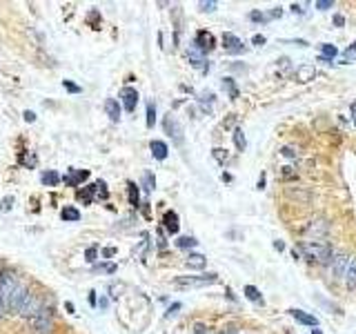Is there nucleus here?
<instances>
[{
  "label": "nucleus",
  "instance_id": "1",
  "mask_svg": "<svg viewBox=\"0 0 356 334\" xmlns=\"http://www.w3.org/2000/svg\"><path fill=\"white\" fill-rule=\"evenodd\" d=\"M301 250L303 254L314 263H321V265H328L330 258H332V247L328 245L325 241H307V243H301Z\"/></svg>",
  "mask_w": 356,
  "mask_h": 334
},
{
  "label": "nucleus",
  "instance_id": "2",
  "mask_svg": "<svg viewBox=\"0 0 356 334\" xmlns=\"http://www.w3.org/2000/svg\"><path fill=\"white\" fill-rule=\"evenodd\" d=\"M18 283L20 281L16 279L14 272H9V270L0 272V316H2V312H7V301H9L11 292L16 290Z\"/></svg>",
  "mask_w": 356,
  "mask_h": 334
},
{
  "label": "nucleus",
  "instance_id": "3",
  "mask_svg": "<svg viewBox=\"0 0 356 334\" xmlns=\"http://www.w3.org/2000/svg\"><path fill=\"white\" fill-rule=\"evenodd\" d=\"M163 125H165V131H167L169 136H174V141L183 143V127H180V123H178V118L174 116V114H167V116H165Z\"/></svg>",
  "mask_w": 356,
  "mask_h": 334
},
{
  "label": "nucleus",
  "instance_id": "4",
  "mask_svg": "<svg viewBox=\"0 0 356 334\" xmlns=\"http://www.w3.org/2000/svg\"><path fill=\"white\" fill-rule=\"evenodd\" d=\"M347 263H350V258H347L343 252H338V254H332V258H330V263H328V265L332 267V276H334V279H338V276H343V274H345V270H347Z\"/></svg>",
  "mask_w": 356,
  "mask_h": 334
},
{
  "label": "nucleus",
  "instance_id": "5",
  "mask_svg": "<svg viewBox=\"0 0 356 334\" xmlns=\"http://www.w3.org/2000/svg\"><path fill=\"white\" fill-rule=\"evenodd\" d=\"M214 45H216V38H214L212 31L201 29V31L196 34V40H194V47H198L203 53H207L209 49H214Z\"/></svg>",
  "mask_w": 356,
  "mask_h": 334
},
{
  "label": "nucleus",
  "instance_id": "6",
  "mask_svg": "<svg viewBox=\"0 0 356 334\" xmlns=\"http://www.w3.org/2000/svg\"><path fill=\"white\" fill-rule=\"evenodd\" d=\"M218 276L216 274H203V276H187V279H178V285H207V283H214Z\"/></svg>",
  "mask_w": 356,
  "mask_h": 334
},
{
  "label": "nucleus",
  "instance_id": "7",
  "mask_svg": "<svg viewBox=\"0 0 356 334\" xmlns=\"http://www.w3.org/2000/svg\"><path fill=\"white\" fill-rule=\"evenodd\" d=\"M121 98H123V105H125L127 111H134L136 105H138V92L134 87H123Z\"/></svg>",
  "mask_w": 356,
  "mask_h": 334
},
{
  "label": "nucleus",
  "instance_id": "8",
  "mask_svg": "<svg viewBox=\"0 0 356 334\" xmlns=\"http://www.w3.org/2000/svg\"><path fill=\"white\" fill-rule=\"evenodd\" d=\"M294 76H296V80L299 82H309V80L316 78V67H314V65H301Z\"/></svg>",
  "mask_w": 356,
  "mask_h": 334
},
{
  "label": "nucleus",
  "instance_id": "9",
  "mask_svg": "<svg viewBox=\"0 0 356 334\" xmlns=\"http://www.w3.org/2000/svg\"><path fill=\"white\" fill-rule=\"evenodd\" d=\"M163 225H165V230H167L169 234H178V228H180V223H178V214L176 212H165V216H163Z\"/></svg>",
  "mask_w": 356,
  "mask_h": 334
},
{
  "label": "nucleus",
  "instance_id": "10",
  "mask_svg": "<svg viewBox=\"0 0 356 334\" xmlns=\"http://www.w3.org/2000/svg\"><path fill=\"white\" fill-rule=\"evenodd\" d=\"M223 47L227 49V51H234V53H238V51H243V43L238 38H236L234 34H223Z\"/></svg>",
  "mask_w": 356,
  "mask_h": 334
},
{
  "label": "nucleus",
  "instance_id": "11",
  "mask_svg": "<svg viewBox=\"0 0 356 334\" xmlns=\"http://www.w3.org/2000/svg\"><path fill=\"white\" fill-rule=\"evenodd\" d=\"M187 58H189V63L194 65V67H201V69H207V60H205V53L201 51L198 47H189V51H187Z\"/></svg>",
  "mask_w": 356,
  "mask_h": 334
},
{
  "label": "nucleus",
  "instance_id": "12",
  "mask_svg": "<svg viewBox=\"0 0 356 334\" xmlns=\"http://www.w3.org/2000/svg\"><path fill=\"white\" fill-rule=\"evenodd\" d=\"M345 285L347 290H356V258H350L347 263V270H345Z\"/></svg>",
  "mask_w": 356,
  "mask_h": 334
},
{
  "label": "nucleus",
  "instance_id": "13",
  "mask_svg": "<svg viewBox=\"0 0 356 334\" xmlns=\"http://www.w3.org/2000/svg\"><path fill=\"white\" fill-rule=\"evenodd\" d=\"M289 314H292L294 319L299 321V323H303V325H312V328H318L316 316L307 314V312H303V310H289Z\"/></svg>",
  "mask_w": 356,
  "mask_h": 334
},
{
  "label": "nucleus",
  "instance_id": "14",
  "mask_svg": "<svg viewBox=\"0 0 356 334\" xmlns=\"http://www.w3.org/2000/svg\"><path fill=\"white\" fill-rule=\"evenodd\" d=\"M87 179H89V172L87 170H76V172H72V174L65 176V183L72 185V187H76V185H80L82 180H87Z\"/></svg>",
  "mask_w": 356,
  "mask_h": 334
},
{
  "label": "nucleus",
  "instance_id": "15",
  "mask_svg": "<svg viewBox=\"0 0 356 334\" xmlns=\"http://www.w3.org/2000/svg\"><path fill=\"white\" fill-rule=\"evenodd\" d=\"M105 111H107V116H109L114 123L118 121V118H121V107H118V101H116V98H107Z\"/></svg>",
  "mask_w": 356,
  "mask_h": 334
},
{
  "label": "nucleus",
  "instance_id": "16",
  "mask_svg": "<svg viewBox=\"0 0 356 334\" xmlns=\"http://www.w3.org/2000/svg\"><path fill=\"white\" fill-rule=\"evenodd\" d=\"M167 145H165L163 141H152V154H154V158L158 160H165L167 158Z\"/></svg>",
  "mask_w": 356,
  "mask_h": 334
},
{
  "label": "nucleus",
  "instance_id": "17",
  "mask_svg": "<svg viewBox=\"0 0 356 334\" xmlns=\"http://www.w3.org/2000/svg\"><path fill=\"white\" fill-rule=\"evenodd\" d=\"M185 265H187V267H196V270H203V267L207 265V258L203 257V254H189L187 261H185Z\"/></svg>",
  "mask_w": 356,
  "mask_h": 334
},
{
  "label": "nucleus",
  "instance_id": "18",
  "mask_svg": "<svg viewBox=\"0 0 356 334\" xmlns=\"http://www.w3.org/2000/svg\"><path fill=\"white\" fill-rule=\"evenodd\" d=\"M234 143H236V150L238 152H245L247 141H245V131H243L241 127H236L234 129Z\"/></svg>",
  "mask_w": 356,
  "mask_h": 334
},
{
  "label": "nucleus",
  "instance_id": "19",
  "mask_svg": "<svg viewBox=\"0 0 356 334\" xmlns=\"http://www.w3.org/2000/svg\"><path fill=\"white\" fill-rule=\"evenodd\" d=\"M60 216H63V221H72V223L80 221V212H78L76 207H65L63 212H60Z\"/></svg>",
  "mask_w": 356,
  "mask_h": 334
},
{
  "label": "nucleus",
  "instance_id": "20",
  "mask_svg": "<svg viewBox=\"0 0 356 334\" xmlns=\"http://www.w3.org/2000/svg\"><path fill=\"white\" fill-rule=\"evenodd\" d=\"M318 49H321L323 58H328V60H332L334 56H336V53H338V49L334 47V45H330V43H323V45H321V47H318Z\"/></svg>",
  "mask_w": 356,
  "mask_h": 334
},
{
  "label": "nucleus",
  "instance_id": "21",
  "mask_svg": "<svg viewBox=\"0 0 356 334\" xmlns=\"http://www.w3.org/2000/svg\"><path fill=\"white\" fill-rule=\"evenodd\" d=\"M245 296L250 301H254V303H263V296H260V292L254 285H245Z\"/></svg>",
  "mask_w": 356,
  "mask_h": 334
},
{
  "label": "nucleus",
  "instance_id": "22",
  "mask_svg": "<svg viewBox=\"0 0 356 334\" xmlns=\"http://www.w3.org/2000/svg\"><path fill=\"white\" fill-rule=\"evenodd\" d=\"M176 245H178V247H183V250H187V247H196L198 241H196L194 236H180V238L176 241Z\"/></svg>",
  "mask_w": 356,
  "mask_h": 334
},
{
  "label": "nucleus",
  "instance_id": "23",
  "mask_svg": "<svg viewBox=\"0 0 356 334\" xmlns=\"http://www.w3.org/2000/svg\"><path fill=\"white\" fill-rule=\"evenodd\" d=\"M40 180H43L45 185H56L58 180H60V176H58L56 172H51V170H49V172H45V174L40 176Z\"/></svg>",
  "mask_w": 356,
  "mask_h": 334
},
{
  "label": "nucleus",
  "instance_id": "24",
  "mask_svg": "<svg viewBox=\"0 0 356 334\" xmlns=\"http://www.w3.org/2000/svg\"><path fill=\"white\" fill-rule=\"evenodd\" d=\"M223 87L227 89V94H229L231 98L238 96V89H236V82L231 80V78H223Z\"/></svg>",
  "mask_w": 356,
  "mask_h": 334
},
{
  "label": "nucleus",
  "instance_id": "25",
  "mask_svg": "<svg viewBox=\"0 0 356 334\" xmlns=\"http://www.w3.org/2000/svg\"><path fill=\"white\" fill-rule=\"evenodd\" d=\"M127 187H129V203L134 205V207H138V187H136V183H127Z\"/></svg>",
  "mask_w": 356,
  "mask_h": 334
},
{
  "label": "nucleus",
  "instance_id": "26",
  "mask_svg": "<svg viewBox=\"0 0 356 334\" xmlns=\"http://www.w3.org/2000/svg\"><path fill=\"white\" fill-rule=\"evenodd\" d=\"M154 121H156V107L152 105H147V127H154Z\"/></svg>",
  "mask_w": 356,
  "mask_h": 334
},
{
  "label": "nucleus",
  "instance_id": "27",
  "mask_svg": "<svg viewBox=\"0 0 356 334\" xmlns=\"http://www.w3.org/2000/svg\"><path fill=\"white\" fill-rule=\"evenodd\" d=\"M214 158H216L218 163H225V160H227V150H223V147H216V150H214Z\"/></svg>",
  "mask_w": 356,
  "mask_h": 334
},
{
  "label": "nucleus",
  "instance_id": "28",
  "mask_svg": "<svg viewBox=\"0 0 356 334\" xmlns=\"http://www.w3.org/2000/svg\"><path fill=\"white\" fill-rule=\"evenodd\" d=\"M332 7H334V0H318L316 2V9H321V11L332 9Z\"/></svg>",
  "mask_w": 356,
  "mask_h": 334
},
{
  "label": "nucleus",
  "instance_id": "29",
  "mask_svg": "<svg viewBox=\"0 0 356 334\" xmlns=\"http://www.w3.org/2000/svg\"><path fill=\"white\" fill-rule=\"evenodd\" d=\"M280 154L283 156H287V158H296V150H294V147H283V150H280Z\"/></svg>",
  "mask_w": 356,
  "mask_h": 334
},
{
  "label": "nucleus",
  "instance_id": "30",
  "mask_svg": "<svg viewBox=\"0 0 356 334\" xmlns=\"http://www.w3.org/2000/svg\"><path fill=\"white\" fill-rule=\"evenodd\" d=\"M250 18L254 20V23H263V20H267V16H263L260 11H252L250 14Z\"/></svg>",
  "mask_w": 356,
  "mask_h": 334
},
{
  "label": "nucleus",
  "instance_id": "31",
  "mask_svg": "<svg viewBox=\"0 0 356 334\" xmlns=\"http://www.w3.org/2000/svg\"><path fill=\"white\" fill-rule=\"evenodd\" d=\"M63 85H65V89H69L72 94H78V92H80V87H78V85H74L72 80H65Z\"/></svg>",
  "mask_w": 356,
  "mask_h": 334
},
{
  "label": "nucleus",
  "instance_id": "32",
  "mask_svg": "<svg viewBox=\"0 0 356 334\" xmlns=\"http://www.w3.org/2000/svg\"><path fill=\"white\" fill-rule=\"evenodd\" d=\"M198 7H201L203 11H214V9H216V2H212V0H209V2H201Z\"/></svg>",
  "mask_w": 356,
  "mask_h": 334
},
{
  "label": "nucleus",
  "instance_id": "33",
  "mask_svg": "<svg viewBox=\"0 0 356 334\" xmlns=\"http://www.w3.org/2000/svg\"><path fill=\"white\" fill-rule=\"evenodd\" d=\"M280 16H283V9H280V7H274V9L270 11V16H267V18H280Z\"/></svg>",
  "mask_w": 356,
  "mask_h": 334
},
{
  "label": "nucleus",
  "instance_id": "34",
  "mask_svg": "<svg viewBox=\"0 0 356 334\" xmlns=\"http://www.w3.org/2000/svg\"><path fill=\"white\" fill-rule=\"evenodd\" d=\"M194 334H207V328L203 323H196L194 325Z\"/></svg>",
  "mask_w": 356,
  "mask_h": 334
},
{
  "label": "nucleus",
  "instance_id": "35",
  "mask_svg": "<svg viewBox=\"0 0 356 334\" xmlns=\"http://www.w3.org/2000/svg\"><path fill=\"white\" fill-rule=\"evenodd\" d=\"M334 25H336V27H343V25H345V16L336 14V16H334Z\"/></svg>",
  "mask_w": 356,
  "mask_h": 334
},
{
  "label": "nucleus",
  "instance_id": "36",
  "mask_svg": "<svg viewBox=\"0 0 356 334\" xmlns=\"http://www.w3.org/2000/svg\"><path fill=\"white\" fill-rule=\"evenodd\" d=\"M87 261H96V247H89L87 250Z\"/></svg>",
  "mask_w": 356,
  "mask_h": 334
},
{
  "label": "nucleus",
  "instance_id": "37",
  "mask_svg": "<svg viewBox=\"0 0 356 334\" xmlns=\"http://www.w3.org/2000/svg\"><path fill=\"white\" fill-rule=\"evenodd\" d=\"M145 185H147L145 189H152V187H154V179H152V174H145Z\"/></svg>",
  "mask_w": 356,
  "mask_h": 334
},
{
  "label": "nucleus",
  "instance_id": "38",
  "mask_svg": "<svg viewBox=\"0 0 356 334\" xmlns=\"http://www.w3.org/2000/svg\"><path fill=\"white\" fill-rule=\"evenodd\" d=\"M252 43L254 45H265V36H260V34H256L254 38H252Z\"/></svg>",
  "mask_w": 356,
  "mask_h": 334
},
{
  "label": "nucleus",
  "instance_id": "39",
  "mask_svg": "<svg viewBox=\"0 0 356 334\" xmlns=\"http://www.w3.org/2000/svg\"><path fill=\"white\" fill-rule=\"evenodd\" d=\"M25 121H27V123H34L36 121V114H34V111H25Z\"/></svg>",
  "mask_w": 356,
  "mask_h": 334
},
{
  "label": "nucleus",
  "instance_id": "40",
  "mask_svg": "<svg viewBox=\"0 0 356 334\" xmlns=\"http://www.w3.org/2000/svg\"><path fill=\"white\" fill-rule=\"evenodd\" d=\"M292 170H294V167H283V179H292V176H294Z\"/></svg>",
  "mask_w": 356,
  "mask_h": 334
},
{
  "label": "nucleus",
  "instance_id": "41",
  "mask_svg": "<svg viewBox=\"0 0 356 334\" xmlns=\"http://www.w3.org/2000/svg\"><path fill=\"white\" fill-rule=\"evenodd\" d=\"M292 11H294V14H303V7L294 2V5H292Z\"/></svg>",
  "mask_w": 356,
  "mask_h": 334
},
{
  "label": "nucleus",
  "instance_id": "42",
  "mask_svg": "<svg viewBox=\"0 0 356 334\" xmlns=\"http://www.w3.org/2000/svg\"><path fill=\"white\" fill-rule=\"evenodd\" d=\"M102 254H105V257H114V254H116V250H114V247H107V250H105V252H102Z\"/></svg>",
  "mask_w": 356,
  "mask_h": 334
},
{
  "label": "nucleus",
  "instance_id": "43",
  "mask_svg": "<svg viewBox=\"0 0 356 334\" xmlns=\"http://www.w3.org/2000/svg\"><path fill=\"white\" fill-rule=\"evenodd\" d=\"M9 203H14V201H11V199H5V201H2V203H0V207H2V209H7V207H9Z\"/></svg>",
  "mask_w": 356,
  "mask_h": 334
},
{
  "label": "nucleus",
  "instance_id": "44",
  "mask_svg": "<svg viewBox=\"0 0 356 334\" xmlns=\"http://www.w3.org/2000/svg\"><path fill=\"white\" fill-rule=\"evenodd\" d=\"M352 123H354V125H356V103H354V105H352Z\"/></svg>",
  "mask_w": 356,
  "mask_h": 334
},
{
  "label": "nucleus",
  "instance_id": "45",
  "mask_svg": "<svg viewBox=\"0 0 356 334\" xmlns=\"http://www.w3.org/2000/svg\"><path fill=\"white\" fill-rule=\"evenodd\" d=\"M274 247H276V250H279V252H283V250H285V245H283V243H280V241H276V243H274Z\"/></svg>",
  "mask_w": 356,
  "mask_h": 334
},
{
  "label": "nucleus",
  "instance_id": "46",
  "mask_svg": "<svg viewBox=\"0 0 356 334\" xmlns=\"http://www.w3.org/2000/svg\"><path fill=\"white\" fill-rule=\"evenodd\" d=\"M350 51H356V43H354V45H352V47H350Z\"/></svg>",
  "mask_w": 356,
  "mask_h": 334
},
{
  "label": "nucleus",
  "instance_id": "47",
  "mask_svg": "<svg viewBox=\"0 0 356 334\" xmlns=\"http://www.w3.org/2000/svg\"><path fill=\"white\" fill-rule=\"evenodd\" d=\"M312 334H323V332H321V330H314V332H312Z\"/></svg>",
  "mask_w": 356,
  "mask_h": 334
}]
</instances>
